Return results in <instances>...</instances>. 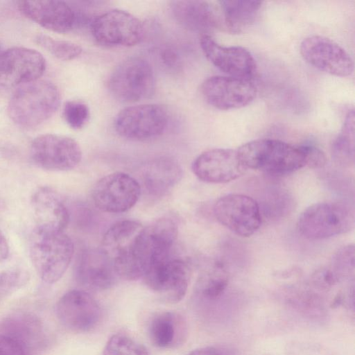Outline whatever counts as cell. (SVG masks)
I'll return each mask as SVG.
<instances>
[{
    "mask_svg": "<svg viewBox=\"0 0 355 355\" xmlns=\"http://www.w3.org/2000/svg\"><path fill=\"white\" fill-rule=\"evenodd\" d=\"M0 355H26V348L13 338L0 335Z\"/></svg>",
    "mask_w": 355,
    "mask_h": 355,
    "instance_id": "d590c367",
    "label": "cell"
},
{
    "mask_svg": "<svg viewBox=\"0 0 355 355\" xmlns=\"http://www.w3.org/2000/svg\"><path fill=\"white\" fill-rule=\"evenodd\" d=\"M204 99L220 110L243 107L256 98L257 89L250 80L224 76H212L201 85Z\"/></svg>",
    "mask_w": 355,
    "mask_h": 355,
    "instance_id": "5bb4252c",
    "label": "cell"
},
{
    "mask_svg": "<svg viewBox=\"0 0 355 355\" xmlns=\"http://www.w3.org/2000/svg\"><path fill=\"white\" fill-rule=\"evenodd\" d=\"M96 41L106 46H131L144 35L141 21L131 13L112 9L96 17L91 24Z\"/></svg>",
    "mask_w": 355,
    "mask_h": 355,
    "instance_id": "9c48e42d",
    "label": "cell"
},
{
    "mask_svg": "<svg viewBox=\"0 0 355 355\" xmlns=\"http://www.w3.org/2000/svg\"><path fill=\"white\" fill-rule=\"evenodd\" d=\"M334 274L339 275L350 273L354 268V245H347L340 250L336 254L334 260Z\"/></svg>",
    "mask_w": 355,
    "mask_h": 355,
    "instance_id": "836d02e7",
    "label": "cell"
},
{
    "mask_svg": "<svg viewBox=\"0 0 355 355\" xmlns=\"http://www.w3.org/2000/svg\"><path fill=\"white\" fill-rule=\"evenodd\" d=\"M300 51L304 60L321 71L338 77H347L353 73L351 55L328 37L309 36L301 42Z\"/></svg>",
    "mask_w": 355,
    "mask_h": 355,
    "instance_id": "4fadbf2b",
    "label": "cell"
},
{
    "mask_svg": "<svg viewBox=\"0 0 355 355\" xmlns=\"http://www.w3.org/2000/svg\"><path fill=\"white\" fill-rule=\"evenodd\" d=\"M56 314L60 322L71 331L87 332L99 322L101 309L89 293L82 290H72L58 300Z\"/></svg>",
    "mask_w": 355,
    "mask_h": 355,
    "instance_id": "e0dca14e",
    "label": "cell"
},
{
    "mask_svg": "<svg viewBox=\"0 0 355 355\" xmlns=\"http://www.w3.org/2000/svg\"><path fill=\"white\" fill-rule=\"evenodd\" d=\"M169 116L167 110L158 104L129 106L116 116L114 128L122 137L146 140L161 135L166 129Z\"/></svg>",
    "mask_w": 355,
    "mask_h": 355,
    "instance_id": "52a82bcc",
    "label": "cell"
},
{
    "mask_svg": "<svg viewBox=\"0 0 355 355\" xmlns=\"http://www.w3.org/2000/svg\"><path fill=\"white\" fill-rule=\"evenodd\" d=\"M30 153L35 165L53 171L73 169L82 158L81 148L76 140L55 134L35 137L31 143Z\"/></svg>",
    "mask_w": 355,
    "mask_h": 355,
    "instance_id": "ba28073f",
    "label": "cell"
},
{
    "mask_svg": "<svg viewBox=\"0 0 355 355\" xmlns=\"http://www.w3.org/2000/svg\"><path fill=\"white\" fill-rule=\"evenodd\" d=\"M63 116L67 123L73 129L84 127L89 118V109L80 101H69L63 108Z\"/></svg>",
    "mask_w": 355,
    "mask_h": 355,
    "instance_id": "1f68e13d",
    "label": "cell"
},
{
    "mask_svg": "<svg viewBox=\"0 0 355 355\" xmlns=\"http://www.w3.org/2000/svg\"><path fill=\"white\" fill-rule=\"evenodd\" d=\"M18 8L26 17L54 32H68L76 22L73 8L65 1H20Z\"/></svg>",
    "mask_w": 355,
    "mask_h": 355,
    "instance_id": "ffe728a7",
    "label": "cell"
},
{
    "mask_svg": "<svg viewBox=\"0 0 355 355\" xmlns=\"http://www.w3.org/2000/svg\"><path fill=\"white\" fill-rule=\"evenodd\" d=\"M30 279L28 272L21 268H12L0 272V292L10 293L21 288Z\"/></svg>",
    "mask_w": 355,
    "mask_h": 355,
    "instance_id": "d6a6232c",
    "label": "cell"
},
{
    "mask_svg": "<svg viewBox=\"0 0 355 355\" xmlns=\"http://www.w3.org/2000/svg\"><path fill=\"white\" fill-rule=\"evenodd\" d=\"M60 94L51 82L44 80L21 85L12 95L8 113L17 125L35 128L47 121L58 110Z\"/></svg>",
    "mask_w": 355,
    "mask_h": 355,
    "instance_id": "7a4b0ae2",
    "label": "cell"
},
{
    "mask_svg": "<svg viewBox=\"0 0 355 355\" xmlns=\"http://www.w3.org/2000/svg\"><path fill=\"white\" fill-rule=\"evenodd\" d=\"M354 220V211L345 203L318 202L302 212L297 229L306 239H324L348 232L353 229Z\"/></svg>",
    "mask_w": 355,
    "mask_h": 355,
    "instance_id": "277c9868",
    "label": "cell"
},
{
    "mask_svg": "<svg viewBox=\"0 0 355 355\" xmlns=\"http://www.w3.org/2000/svg\"><path fill=\"white\" fill-rule=\"evenodd\" d=\"M300 146L304 153L306 166L312 168H319L325 165L327 157L320 148L312 144H304Z\"/></svg>",
    "mask_w": 355,
    "mask_h": 355,
    "instance_id": "e575fe53",
    "label": "cell"
},
{
    "mask_svg": "<svg viewBox=\"0 0 355 355\" xmlns=\"http://www.w3.org/2000/svg\"><path fill=\"white\" fill-rule=\"evenodd\" d=\"M3 203L0 200V209L3 207Z\"/></svg>",
    "mask_w": 355,
    "mask_h": 355,
    "instance_id": "60d3db41",
    "label": "cell"
},
{
    "mask_svg": "<svg viewBox=\"0 0 355 355\" xmlns=\"http://www.w3.org/2000/svg\"><path fill=\"white\" fill-rule=\"evenodd\" d=\"M141 194L139 182L131 175L115 172L101 178L95 184L92 199L102 211L118 214L130 209Z\"/></svg>",
    "mask_w": 355,
    "mask_h": 355,
    "instance_id": "8fae6325",
    "label": "cell"
},
{
    "mask_svg": "<svg viewBox=\"0 0 355 355\" xmlns=\"http://www.w3.org/2000/svg\"><path fill=\"white\" fill-rule=\"evenodd\" d=\"M191 168L198 179L214 184L234 180L246 170L237 150L230 148H214L202 153L193 161Z\"/></svg>",
    "mask_w": 355,
    "mask_h": 355,
    "instance_id": "d6986e66",
    "label": "cell"
},
{
    "mask_svg": "<svg viewBox=\"0 0 355 355\" xmlns=\"http://www.w3.org/2000/svg\"><path fill=\"white\" fill-rule=\"evenodd\" d=\"M200 45L209 62L228 76L251 80L255 75L256 61L246 49L220 45L209 35L201 36Z\"/></svg>",
    "mask_w": 355,
    "mask_h": 355,
    "instance_id": "ac0fdd59",
    "label": "cell"
},
{
    "mask_svg": "<svg viewBox=\"0 0 355 355\" xmlns=\"http://www.w3.org/2000/svg\"><path fill=\"white\" fill-rule=\"evenodd\" d=\"M170 8L176 21L191 31L205 35L216 26L214 9L206 1H173L170 3Z\"/></svg>",
    "mask_w": 355,
    "mask_h": 355,
    "instance_id": "cb8c5ba5",
    "label": "cell"
},
{
    "mask_svg": "<svg viewBox=\"0 0 355 355\" xmlns=\"http://www.w3.org/2000/svg\"><path fill=\"white\" fill-rule=\"evenodd\" d=\"M35 227L63 232L69 221V212L60 196L51 188L41 187L31 196Z\"/></svg>",
    "mask_w": 355,
    "mask_h": 355,
    "instance_id": "7402d4cb",
    "label": "cell"
},
{
    "mask_svg": "<svg viewBox=\"0 0 355 355\" xmlns=\"http://www.w3.org/2000/svg\"><path fill=\"white\" fill-rule=\"evenodd\" d=\"M103 355H149L146 348L130 337L117 334L106 343Z\"/></svg>",
    "mask_w": 355,
    "mask_h": 355,
    "instance_id": "4dcf8cb0",
    "label": "cell"
},
{
    "mask_svg": "<svg viewBox=\"0 0 355 355\" xmlns=\"http://www.w3.org/2000/svg\"><path fill=\"white\" fill-rule=\"evenodd\" d=\"M35 42L42 48L61 60H71L78 58L82 53V48L73 42L54 39L49 35L38 34L35 37Z\"/></svg>",
    "mask_w": 355,
    "mask_h": 355,
    "instance_id": "f546056e",
    "label": "cell"
},
{
    "mask_svg": "<svg viewBox=\"0 0 355 355\" xmlns=\"http://www.w3.org/2000/svg\"><path fill=\"white\" fill-rule=\"evenodd\" d=\"M156 79L150 63L139 57L128 58L119 64L109 79V88L121 102L134 103L150 98Z\"/></svg>",
    "mask_w": 355,
    "mask_h": 355,
    "instance_id": "8992f818",
    "label": "cell"
},
{
    "mask_svg": "<svg viewBox=\"0 0 355 355\" xmlns=\"http://www.w3.org/2000/svg\"><path fill=\"white\" fill-rule=\"evenodd\" d=\"M46 68L42 55L32 49L12 47L0 58V87L22 85L38 80Z\"/></svg>",
    "mask_w": 355,
    "mask_h": 355,
    "instance_id": "2e32d148",
    "label": "cell"
},
{
    "mask_svg": "<svg viewBox=\"0 0 355 355\" xmlns=\"http://www.w3.org/2000/svg\"><path fill=\"white\" fill-rule=\"evenodd\" d=\"M9 254V245L8 241L0 231V262L7 259Z\"/></svg>",
    "mask_w": 355,
    "mask_h": 355,
    "instance_id": "f35d334b",
    "label": "cell"
},
{
    "mask_svg": "<svg viewBox=\"0 0 355 355\" xmlns=\"http://www.w3.org/2000/svg\"><path fill=\"white\" fill-rule=\"evenodd\" d=\"M148 336L151 343L162 349L174 348L186 338V325L182 317L173 311L155 314L148 324Z\"/></svg>",
    "mask_w": 355,
    "mask_h": 355,
    "instance_id": "d4e9b609",
    "label": "cell"
},
{
    "mask_svg": "<svg viewBox=\"0 0 355 355\" xmlns=\"http://www.w3.org/2000/svg\"><path fill=\"white\" fill-rule=\"evenodd\" d=\"M76 281L93 291L112 287L118 277L114 268L101 249L87 250L78 258L75 268Z\"/></svg>",
    "mask_w": 355,
    "mask_h": 355,
    "instance_id": "44dd1931",
    "label": "cell"
},
{
    "mask_svg": "<svg viewBox=\"0 0 355 355\" xmlns=\"http://www.w3.org/2000/svg\"><path fill=\"white\" fill-rule=\"evenodd\" d=\"M262 3L251 0L220 1L227 28L232 33L241 32L254 22Z\"/></svg>",
    "mask_w": 355,
    "mask_h": 355,
    "instance_id": "484cf974",
    "label": "cell"
},
{
    "mask_svg": "<svg viewBox=\"0 0 355 355\" xmlns=\"http://www.w3.org/2000/svg\"><path fill=\"white\" fill-rule=\"evenodd\" d=\"M144 226L131 220L116 223L103 237L101 250L112 262L118 275L126 280L141 277L136 262L139 236Z\"/></svg>",
    "mask_w": 355,
    "mask_h": 355,
    "instance_id": "5b68a950",
    "label": "cell"
},
{
    "mask_svg": "<svg viewBox=\"0 0 355 355\" xmlns=\"http://www.w3.org/2000/svg\"><path fill=\"white\" fill-rule=\"evenodd\" d=\"M191 270L179 258H168L151 266L143 278L146 285L168 303L181 301L187 291Z\"/></svg>",
    "mask_w": 355,
    "mask_h": 355,
    "instance_id": "7c38bea8",
    "label": "cell"
},
{
    "mask_svg": "<svg viewBox=\"0 0 355 355\" xmlns=\"http://www.w3.org/2000/svg\"><path fill=\"white\" fill-rule=\"evenodd\" d=\"M334 161L343 166H350L354 162V112L349 110L338 137L331 146Z\"/></svg>",
    "mask_w": 355,
    "mask_h": 355,
    "instance_id": "4316f807",
    "label": "cell"
},
{
    "mask_svg": "<svg viewBox=\"0 0 355 355\" xmlns=\"http://www.w3.org/2000/svg\"><path fill=\"white\" fill-rule=\"evenodd\" d=\"M30 257L40 277L47 284L58 282L72 259L74 246L63 232L35 227L30 241Z\"/></svg>",
    "mask_w": 355,
    "mask_h": 355,
    "instance_id": "3957f363",
    "label": "cell"
},
{
    "mask_svg": "<svg viewBox=\"0 0 355 355\" xmlns=\"http://www.w3.org/2000/svg\"><path fill=\"white\" fill-rule=\"evenodd\" d=\"M182 168L173 158L161 157L148 162L141 170V182L146 191L162 196L181 179Z\"/></svg>",
    "mask_w": 355,
    "mask_h": 355,
    "instance_id": "603a6c76",
    "label": "cell"
},
{
    "mask_svg": "<svg viewBox=\"0 0 355 355\" xmlns=\"http://www.w3.org/2000/svg\"><path fill=\"white\" fill-rule=\"evenodd\" d=\"M214 214L221 225L242 237L254 234L261 224L258 203L244 194L230 193L220 197L214 206Z\"/></svg>",
    "mask_w": 355,
    "mask_h": 355,
    "instance_id": "30bf717a",
    "label": "cell"
},
{
    "mask_svg": "<svg viewBox=\"0 0 355 355\" xmlns=\"http://www.w3.org/2000/svg\"><path fill=\"white\" fill-rule=\"evenodd\" d=\"M178 233L176 223L168 218L158 219L144 227L136 253L137 263L143 277L151 266L169 257Z\"/></svg>",
    "mask_w": 355,
    "mask_h": 355,
    "instance_id": "9a60e30c",
    "label": "cell"
},
{
    "mask_svg": "<svg viewBox=\"0 0 355 355\" xmlns=\"http://www.w3.org/2000/svg\"><path fill=\"white\" fill-rule=\"evenodd\" d=\"M227 284V274L223 266L217 263L200 278L197 284V291L204 298L214 300L224 293Z\"/></svg>",
    "mask_w": 355,
    "mask_h": 355,
    "instance_id": "f1b7e54d",
    "label": "cell"
},
{
    "mask_svg": "<svg viewBox=\"0 0 355 355\" xmlns=\"http://www.w3.org/2000/svg\"><path fill=\"white\" fill-rule=\"evenodd\" d=\"M185 355H221V354L214 347H205L192 350Z\"/></svg>",
    "mask_w": 355,
    "mask_h": 355,
    "instance_id": "74e56055",
    "label": "cell"
},
{
    "mask_svg": "<svg viewBox=\"0 0 355 355\" xmlns=\"http://www.w3.org/2000/svg\"><path fill=\"white\" fill-rule=\"evenodd\" d=\"M178 53L171 48H164L160 53V57L163 62L168 67H174L178 62Z\"/></svg>",
    "mask_w": 355,
    "mask_h": 355,
    "instance_id": "8d00e7d4",
    "label": "cell"
},
{
    "mask_svg": "<svg viewBox=\"0 0 355 355\" xmlns=\"http://www.w3.org/2000/svg\"><path fill=\"white\" fill-rule=\"evenodd\" d=\"M4 335L10 336L23 345L33 344L41 335L42 327L39 320L29 314L12 315L5 321Z\"/></svg>",
    "mask_w": 355,
    "mask_h": 355,
    "instance_id": "83f0119b",
    "label": "cell"
},
{
    "mask_svg": "<svg viewBox=\"0 0 355 355\" xmlns=\"http://www.w3.org/2000/svg\"><path fill=\"white\" fill-rule=\"evenodd\" d=\"M236 150L246 169L279 175L293 173L306 166L304 153L300 146L278 139L252 140Z\"/></svg>",
    "mask_w": 355,
    "mask_h": 355,
    "instance_id": "6da1fadb",
    "label": "cell"
},
{
    "mask_svg": "<svg viewBox=\"0 0 355 355\" xmlns=\"http://www.w3.org/2000/svg\"><path fill=\"white\" fill-rule=\"evenodd\" d=\"M3 51H4V50H3V46H2V45H1V42H0V58H1V56L2 55V54H3Z\"/></svg>",
    "mask_w": 355,
    "mask_h": 355,
    "instance_id": "ab89813d",
    "label": "cell"
}]
</instances>
